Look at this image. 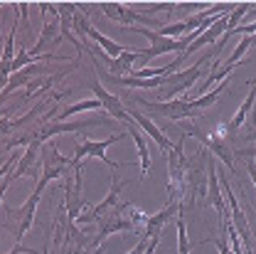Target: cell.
<instances>
[{
  "label": "cell",
  "mask_w": 256,
  "mask_h": 254,
  "mask_svg": "<svg viewBox=\"0 0 256 254\" xmlns=\"http://www.w3.org/2000/svg\"><path fill=\"white\" fill-rule=\"evenodd\" d=\"M47 178L44 175H40V180H37V185H34V190L32 195L25 200V205H20V207H10V205H2V215H5V229L8 232H12L15 234V239H18V244H22V237L28 234V229L32 227V220H34V210H37V205H40V200H42V192L47 188Z\"/></svg>",
  "instance_id": "1"
},
{
  "label": "cell",
  "mask_w": 256,
  "mask_h": 254,
  "mask_svg": "<svg viewBox=\"0 0 256 254\" xmlns=\"http://www.w3.org/2000/svg\"><path fill=\"white\" fill-rule=\"evenodd\" d=\"M133 101L146 106L148 114H158V116H165L170 121H185V119H194V116L202 114V111L194 109L192 99H188V96L185 99H175V101H146L140 96H133Z\"/></svg>",
  "instance_id": "2"
},
{
  "label": "cell",
  "mask_w": 256,
  "mask_h": 254,
  "mask_svg": "<svg viewBox=\"0 0 256 254\" xmlns=\"http://www.w3.org/2000/svg\"><path fill=\"white\" fill-rule=\"evenodd\" d=\"M207 60V55L204 57H200V62L190 67V69H185V72H175V74H170V77H165L162 79V87L158 89V96L162 101H175L180 94H185V92H190L194 89V84H197V79L202 77V62Z\"/></svg>",
  "instance_id": "3"
},
{
  "label": "cell",
  "mask_w": 256,
  "mask_h": 254,
  "mask_svg": "<svg viewBox=\"0 0 256 254\" xmlns=\"http://www.w3.org/2000/svg\"><path fill=\"white\" fill-rule=\"evenodd\" d=\"M124 136H126V133H114V136H108L106 141L79 138V143H76V148H74V156H72V163H74V165H82V160H84V158H98L104 165H111V168L116 170V168H118V165H124V163L108 158L106 148H108V146H114V143H118Z\"/></svg>",
  "instance_id": "4"
},
{
  "label": "cell",
  "mask_w": 256,
  "mask_h": 254,
  "mask_svg": "<svg viewBox=\"0 0 256 254\" xmlns=\"http://www.w3.org/2000/svg\"><path fill=\"white\" fill-rule=\"evenodd\" d=\"M101 8V13L106 15V18H111V20H118L121 25H126V28H136V23H148V25H153V28H158L160 30V23L158 20H153V18H148L146 13H138V10H130L126 5H118V3H101L98 5Z\"/></svg>",
  "instance_id": "5"
},
{
  "label": "cell",
  "mask_w": 256,
  "mask_h": 254,
  "mask_svg": "<svg viewBox=\"0 0 256 254\" xmlns=\"http://www.w3.org/2000/svg\"><path fill=\"white\" fill-rule=\"evenodd\" d=\"M92 89H94V99H98L101 109H106V111H108V116H111L114 121L126 124V121H128V109L124 106V101H121L118 96L108 94V92L101 87V82H98V79H94V82H92Z\"/></svg>",
  "instance_id": "6"
},
{
  "label": "cell",
  "mask_w": 256,
  "mask_h": 254,
  "mask_svg": "<svg viewBox=\"0 0 256 254\" xmlns=\"http://www.w3.org/2000/svg\"><path fill=\"white\" fill-rule=\"evenodd\" d=\"M128 116L136 121V126H140L146 133H148V138H150V141H156V146L160 148V153L168 158V153L172 151V146H175V143H170V141H168V136H165V133L153 124V119H148L146 114H140V111H136V109H128Z\"/></svg>",
  "instance_id": "7"
},
{
  "label": "cell",
  "mask_w": 256,
  "mask_h": 254,
  "mask_svg": "<svg viewBox=\"0 0 256 254\" xmlns=\"http://www.w3.org/2000/svg\"><path fill=\"white\" fill-rule=\"evenodd\" d=\"M180 207H182V202H165V207H162L160 212L148 215V220H146L143 229H140V237H143V239L160 237V229L168 224V220H170L172 215H178V212H180Z\"/></svg>",
  "instance_id": "8"
},
{
  "label": "cell",
  "mask_w": 256,
  "mask_h": 254,
  "mask_svg": "<svg viewBox=\"0 0 256 254\" xmlns=\"http://www.w3.org/2000/svg\"><path fill=\"white\" fill-rule=\"evenodd\" d=\"M207 175H210L207 200H210V205L217 210V215H220V222H222V220H226L229 215H226V210H224L222 185H220V175H217V160H214V156H210V160H207Z\"/></svg>",
  "instance_id": "9"
},
{
  "label": "cell",
  "mask_w": 256,
  "mask_h": 254,
  "mask_svg": "<svg viewBox=\"0 0 256 254\" xmlns=\"http://www.w3.org/2000/svg\"><path fill=\"white\" fill-rule=\"evenodd\" d=\"M62 40H64V37H62L60 25H57V23H47V20H44L42 32H40V37H37L34 47L30 50V55H32V57H42V55L47 52V47H57Z\"/></svg>",
  "instance_id": "10"
},
{
  "label": "cell",
  "mask_w": 256,
  "mask_h": 254,
  "mask_svg": "<svg viewBox=\"0 0 256 254\" xmlns=\"http://www.w3.org/2000/svg\"><path fill=\"white\" fill-rule=\"evenodd\" d=\"M126 131L130 133V138L136 141V151H138V160H140V175L146 178L150 173V153H148V138L140 133V128L136 126V121L128 116V121L124 124Z\"/></svg>",
  "instance_id": "11"
},
{
  "label": "cell",
  "mask_w": 256,
  "mask_h": 254,
  "mask_svg": "<svg viewBox=\"0 0 256 254\" xmlns=\"http://www.w3.org/2000/svg\"><path fill=\"white\" fill-rule=\"evenodd\" d=\"M254 101H256V77L252 79V92H249V96L244 99V104L236 109V114H234V119L224 126V133H226V138H232L239 128L244 126V119H246V114H249V109L254 106Z\"/></svg>",
  "instance_id": "12"
},
{
  "label": "cell",
  "mask_w": 256,
  "mask_h": 254,
  "mask_svg": "<svg viewBox=\"0 0 256 254\" xmlns=\"http://www.w3.org/2000/svg\"><path fill=\"white\" fill-rule=\"evenodd\" d=\"M40 146H42V143H30V148L25 151V156L18 160V168H15V170L10 173V180H12V183H15L18 178L28 175V173L32 170V165H34V158H37V153H40Z\"/></svg>",
  "instance_id": "13"
},
{
  "label": "cell",
  "mask_w": 256,
  "mask_h": 254,
  "mask_svg": "<svg viewBox=\"0 0 256 254\" xmlns=\"http://www.w3.org/2000/svg\"><path fill=\"white\" fill-rule=\"evenodd\" d=\"M178 254H190L194 247H200V244H207V239H202V242H197V244H190L188 242V229H185V217H182V207H180V212H178Z\"/></svg>",
  "instance_id": "14"
},
{
  "label": "cell",
  "mask_w": 256,
  "mask_h": 254,
  "mask_svg": "<svg viewBox=\"0 0 256 254\" xmlns=\"http://www.w3.org/2000/svg\"><path fill=\"white\" fill-rule=\"evenodd\" d=\"M92 109H101L98 99H84V101H79V104H72V106L62 109V114H60L57 119L64 121V119H69V116H74V114H79V111H92Z\"/></svg>",
  "instance_id": "15"
},
{
  "label": "cell",
  "mask_w": 256,
  "mask_h": 254,
  "mask_svg": "<svg viewBox=\"0 0 256 254\" xmlns=\"http://www.w3.org/2000/svg\"><path fill=\"white\" fill-rule=\"evenodd\" d=\"M18 156H15V153H12V156H10V158L8 160H0V178H5V175H10V173H8V170H10V165H18Z\"/></svg>",
  "instance_id": "16"
},
{
  "label": "cell",
  "mask_w": 256,
  "mask_h": 254,
  "mask_svg": "<svg viewBox=\"0 0 256 254\" xmlns=\"http://www.w3.org/2000/svg\"><path fill=\"white\" fill-rule=\"evenodd\" d=\"M148 244H150V242L140 237V242H138V244H136V247H133V249H130L128 254H146V249H148Z\"/></svg>",
  "instance_id": "17"
},
{
  "label": "cell",
  "mask_w": 256,
  "mask_h": 254,
  "mask_svg": "<svg viewBox=\"0 0 256 254\" xmlns=\"http://www.w3.org/2000/svg\"><path fill=\"white\" fill-rule=\"evenodd\" d=\"M8 254H37V252H34V249H30V247H25V244H15V247H12Z\"/></svg>",
  "instance_id": "18"
},
{
  "label": "cell",
  "mask_w": 256,
  "mask_h": 254,
  "mask_svg": "<svg viewBox=\"0 0 256 254\" xmlns=\"http://www.w3.org/2000/svg\"><path fill=\"white\" fill-rule=\"evenodd\" d=\"M214 244H217V249H220V254H232V249H229V244H226V239H224V237H220V239H214Z\"/></svg>",
  "instance_id": "19"
},
{
  "label": "cell",
  "mask_w": 256,
  "mask_h": 254,
  "mask_svg": "<svg viewBox=\"0 0 256 254\" xmlns=\"http://www.w3.org/2000/svg\"><path fill=\"white\" fill-rule=\"evenodd\" d=\"M246 160V158H244ZM246 173L252 175V180H254V188H256V163L254 160H246Z\"/></svg>",
  "instance_id": "20"
},
{
  "label": "cell",
  "mask_w": 256,
  "mask_h": 254,
  "mask_svg": "<svg viewBox=\"0 0 256 254\" xmlns=\"http://www.w3.org/2000/svg\"><path fill=\"white\" fill-rule=\"evenodd\" d=\"M239 156L246 158V156H254L256 158V146H246V148H239Z\"/></svg>",
  "instance_id": "21"
},
{
  "label": "cell",
  "mask_w": 256,
  "mask_h": 254,
  "mask_svg": "<svg viewBox=\"0 0 256 254\" xmlns=\"http://www.w3.org/2000/svg\"><path fill=\"white\" fill-rule=\"evenodd\" d=\"M246 141H249V143H256V131H252V133H246Z\"/></svg>",
  "instance_id": "22"
},
{
  "label": "cell",
  "mask_w": 256,
  "mask_h": 254,
  "mask_svg": "<svg viewBox=\"0 0 256 254\" xmlns=\"http://www.w3.org/2000/svg\"><path fill=\"white\" fill-rule=\"evenodd\" d=\"M101 249H104V244H101V247H96V249H94V254H101Z\"/></svg>",
  "instance_id": "23"
},
{
  "label": "cell",
  "mask_w": 256,
  "mask_h": 254,
  "mask_svg": "<svg viewBox=\"0 0 256 254\" xmlns=\"http://www.w3.org/2000/svg\"><path fill=\"white\" fill-rule=\"evenodd\" d=\"M0 160H2V153H0Z\"/></svg>",
  "instance_id": "24"
},
{
  "label": "cell",
  "mask_w": 256,
  "mask_h": 254,
  "mask_svg": "<svg viewBox=\"0 0 256 254\" xmlns=\"http://www.w3.org/2000/svg\"><path fill=\"white\" fill-rule=\"evenodd\" d=\"M0 114H2V111H0Z\"/></svg>",
  "instance_id": "25"
}]
</instances>
